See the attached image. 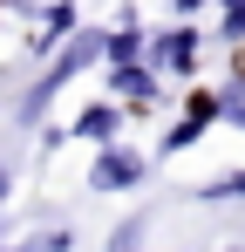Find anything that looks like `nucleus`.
<instances>
[{
    "label": "nucleus",
    "mask_w": 245,
    "mask_h": 252,
    "mask_svg": "<svg viewBox=\"0 0 245 252\" xmlns=\"http://www.w3.org/2000/svg\"><path fill=\"white\" fill-rule=\"evenodd\" d=\"M102 41H109V34H102V28H89V34H68V48H61V55H55V68H48V75H41L34 89H28V102H21V109H28V123H34L41 109H48V102H55V89L68 82V75H75V68H89V62H95V55H102Z\"/></svg>",
    "instance_id": "1"
},
{
    "label": "nucleus",
    "mask_w": 245,
    "mask_h": 252,
    "mask_svg": "<svg viewBox=\"0 0 245 252\" xmlns=\"http://www.w3.org/2000/svg\"><path fill=\"white\" fill-rule=\"evenodd\" d=\"M136 177H143V157H136V150H122V143H109V150L89 164V184H95V191H129Z\"/></svg>",
    "instance_id": "2"
},
{
    "label": "nucleus",
    "mask_w": 245,
    "mask_h": 252,
    "mask_svg": "<svg viewBox=\"0 0 245 252\" xmlns=\"http://www.w3.org/2000/svg\"><path fill=\"white\" fill-rule=\"evenodd\" d=\"M157 68L163 75H198V34L191 28H170L157 41Z\"/></svg>",
    "instance_id": "3"
},
{
    "label": "nucleus",
    "mask_w": 245,
    "mask_h": 252,
    "mask_svg": "<svg viewBox=\"0 0 245 252\" xmlns=\"http://www.w3.org/2000/svg\"><path fill=\"white\" fill-rule=\"evenodd\" d=\"M211 123H218V95H204V89H198V95H191V109H184V123L163 136V150H184V143H198Z\"/></svg>",
    "instance_id": "4"
},
{
    "label": "nucleus",
    "mask_w": 245,
    "mask_h": 252,
    "mask_svg": "<svg viewBox=\"0 0 245 252\" xmlns=\"http://www.w3.org/2000/svg\"><path fill=\"white\" fill-rule=\"evenodd\" d=\"M116 123H122V109H116V102H89V109L75 116V136H89V143H109V136H116Z\"/></svg>",
    "instance_id": "5"
},
{
    "label": "nucleus",
    "mask_w": 245,
    "mask_h": 252,
    "mask_svg": "<svg viewBox=\"0 0 245 252\" xmlns=\"http://www.w3.org/2000/svg\"><path fill=\"white\" fill-rule=\"evenodd\" d=\"M109 82H116V95H129V102H143V109L157 102V82H150V75H143L136 62H122V68H109Z\"/></svg>",
    "instance_id": "6"
},
{
    "label": "nucleus",
    "mask_w": 245,
    "mask_h": 252,
    "mask_svg": "<svg viewBox=\"0 0 245 252\" xmlns=\"http://www.w3.org/2000/svg\"><path fill=\"white\" fill-rule=\"evenodd\" d=\"M68 34H75V0H55V7H48V28L34 34V48L48 55V48H55V41H68Z\"/></svg>",
    "instance_id": "7"
},
{
    "label": "nucleus",
    "mask_w": 245,
    "mask_h": 252,
    "mask_svg": "<svg viewBox=\"0 0 245 252\" xmlns=\"http://www.w3.org/2000/svg\"><path fill=\"white\" fill-rule=\"evenodd\" d=\"M102 55H109V68H122V62H136V55H143V34H136V28H122V34L102 41Z\"/></svg>",
    "instance_id": "8"
},
{
    "label": "nucleus",
    "mask_w": 245,
    "mask_h": 252,
    "mask_svg": "<svg viewBox=\"0 0 245 252\" xmlns=\"http://www.w3.org/2000/svg\"><path fill=\"white\" fill-rule=\"evenodd\" d=\"M136 246H143V218H122L116 239H109V252H136Z\"/></svg>",
    "instance_id": "9"
},
{
    "label": "nucleus",
    "mask_w": 245,
    "mask_h": 252,
    "mask_svg": "<svg viewBox=\"0 0 245 252\" xmlns=\"http://www.w3.org/2000/svg\"><path fill=\"white\" fill-rule=\"evenodd\" d=\"M218 116H232V123L245 129V82H232L225 95H218Z\"/></svg>",
    "instance_id": "10"
},
{
    "label": "nucleus",
    "mask_w": 245,
    "mask_h": 252,
    "mask_svg": "<svg viewBox=\"0 0 245 252\" xmlns=\"http://www.w3.org/2000/svg\"><path fill=\"white\" fill-rule=\"evenodd\" d=\"M204 198H245V170H232V177H218V184H204Z\"/></svg>",
    "instance_id": "11"
},
{
    "label": "nucleus",
    "mask_w": 245,
    "mask_h": 252,
    "mask_svg": "<svg viewBox=\"0 0 245 252\" xmlns=\"http://www.w3.org/2000/svg\"><path fill=\"white\" fill-rule=\"evenodd\" d=\"M225 41H245V14H225Z\"/></svg>",
    "instance_id": "12"
},
{
    "label": "nucleus",
    "mask_w": 245,
    "mask_h": 252,
    "mask_svg": "<svg viewBox=\"0 0 245 252\" xmlns=\"http://www.w3.org/2000/svg\"><path fill=\"white\" fill-rule=\"evenodd\" d=\"M198 7H204V0H177V14H198Z\"/></svg>",
    "instance_id": "13"
},
{
    "label": "nucleus",
    "mask_w": 245,
    "mask_h": 252,
    "mask_svg": "<svg viewBox=\"0 0 245 252\" xmlns=\"http://www.w3.org/2000/svg\"><path fill=\"white\" fill-rule=\"evenodd\" d=\"M225 14H245V0H225Z\"/></svg>",
    "instance_id": "14"
},
{
    "label": "nucleus",
    "mask_w": 245,
    "mask_h": 252,
    "mask_svg": "<svg viewBox=\"0 0 245 252\" xmlns=\"http://www.w3.org/2000/svg\"><path fill=\"white\" fill-rule=\"evenodd\" d=\"M0 184H7V177H0Z\"/></svg>",
    "instance_id": "15"
}]
</instances>
